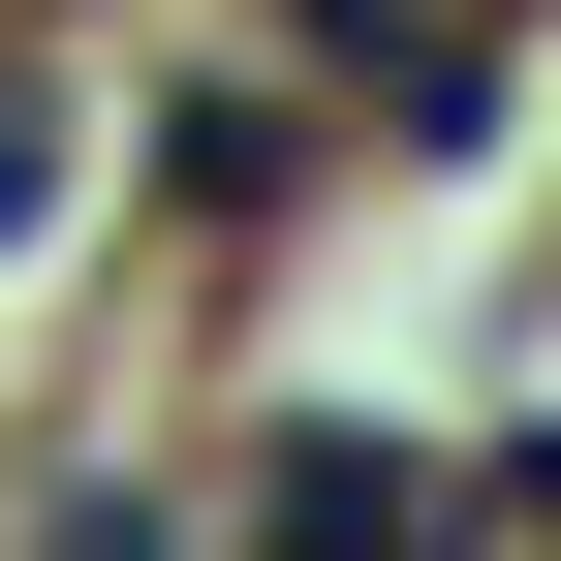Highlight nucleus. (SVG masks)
<instances>
[{"mask_svg":"<svg viewBox=\"0 0 561 561\" xmlns=\"http://www.w3.org/2000/svg\"><path fill=\"white\" fill-rule=\"evenodd\" d=\"M250 500H280V530H437V437H280Z\"/></svg>","mask_w":561,"mask_h":561,"instance_id":"2","label":"nucleus"},{"mask_svg":"<svg viewBox=\"0 0 561 561\" xmlns=\"http://www.w3.org/2000/svg\"><path fill=\"white\" fill-rule=\"evenodd\" d=\"M437 500H468V530H561V437H468Z\"/></svg>","mask_w":561,"mask_h":561,"instance_id":"3","label":"nucleus"},{"mask_svg":"<svg viewBox=\"0 0 561 561\" xmlns=\"http://www.w3.org/2000/svg\"><path fill=\"white\" fill-rule=\"evenodd\" d=\"M343 94H375L405 157H468V125H500V32H468V0H343Z\"/></svg>","mask_w":561,"mask_h":561,"instance_id":"1","label":"nucleus"}]
</instances>
